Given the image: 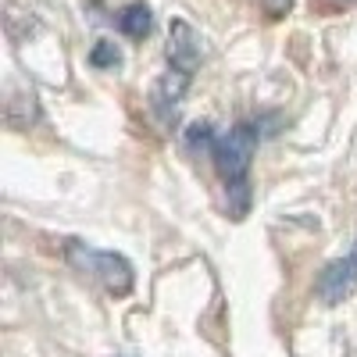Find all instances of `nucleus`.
Masks as SVG:
<instances>
[{
	"label": "nucleus",
	"mask_w": 357,
	"mask_h": 357,
	"mask_svg": "<svg viewBox=\"0 0 357 357\" xmlns=\"http://www.w3.org/2000/svg\"><path fill=\"white\" fill-rule=\"evenodd\" d=\"M257 126L254 122H240L232 126L225 136H218L215 143V168L225 183V200H229V215L232 218H243L247 207H250V161H254V151H257Z\"/></svg>",
	"instance_id": "obj_1"
},
{
	"label": "nucleus",
	"mask_w": 357,
	"mask_h": 357,
	"mask_svg": "<svg viewBox=\"0 0 357 357\" xmlns=\"http://www.w3.org/2000/svg\"><path fill=\"white\" fill-rule=\"evenodd\" d=\"M65 257L75 272L97 279L107 293L114 296H126L132 289V264L126 257H118L111 250H97V247H86L82 240H68L65 243Z\"/></svg>",
	"instance_id": "obj_2"
},
{
	"label": "nucleus",
	"mask_w": 357,
	"mask_h": 357,
	"mask_svg": "<svg viewBox=\"0 0 357 357\" xmlns=\"http://www.w3.org/2000/svg\"><path fill=\"white\" fill-rule=\"evenodd\" d=\"M354 289H357V243H354V250H350L347 257L333 261V264L318 275V296H321L325 304L347 301Z\"/></svg>",
	"instance_id": "obj_3"
},
{
	"label": "nucleus",
	"mask_w": 357,
	"mask_h": 357,
	"mask_svg": "<svg viewBox=\"0 0 357 357\" xmlns=\"http://www.w3.org/2000/svg\"><path fill=\"white\" fill-rule=\"evenodd\" d=\"M186 86H190V75H186V72H168V75H161V79L151 86V111L158 114L161 126H172V122H175Z\"/></svg>",
	"instance_id": "obj_4"
},
{
	"label": "nucleus",
	"mask_w": 357,
	"mask_h": 357,
	"mask_svg": "<svg viewBox=\"0 0 357 357\" xmlns=\"http://www.w3.org/2000/svg\"><path fill=\"white\" fill-rule=\"evenodd\" d=\"M200 57H204V50H200L197 29L190 22H183V18L172 22V36H168V61H172V68L193 75V68L200 65Z\"/></svg>",
	"instance_id": "obj_5"
},
{
	"label": "nucleus",
	"mask_w": 357,
	"mask_h": 357,
	"mask_svg": "<svg viewBox=\"0 0 357 357\" xmlns=\"http://www.w3.org/2000/svg\"><path fill=\"white\" fill-rule=\"evenodd\" d=\"M151 25H154V18H151V8L146 4H129L122 15H118V29L132 40H143L146 33H151Z\"/></svg>",
	"instance_id": "obj_6"
},
{
	"label": "nucleus",
	"mask_w": 357,
	"mask_h": 357,
	"mask_svg": "<svg viewBox=\"0 0 357 357\" xmlns=\"http://www.w3.org/2000/svg\"><path fill=\"white\" fill-rule=\"evenodd\" d=\"M215 143H218V136H215V126L211 122H193L190 129H186V151H207L211 154L215 151Z\"/></svg>",
	"instance_id": "obj_7"
},
{
	"label": "nucleus",
	"mask_w": 357,
	"mask_h": 357,
	"mask_svg": "<svg viewBox=\"0 0 357 357\" xmlns=\"http://www.w3.org/2000/svg\"><path fill=\"white\" fill-rule=\"evenodd\" d=\"M89 61H93V68H114V65H122V54H118L114 43L100 40V43L93 47V54H89Z\"/></svg>",
	"instance_id": "obj_8"
},
{
	"label": "nucleus",
	"mask_w": 357,
	"mask_h": 357,
	"mask_svg": "<svg viewBox=\"0 0 357 357\" xmlns=\"http://www.w3.org/2000/svg\"><path fill=\"white\" fill-rule=\"evenodd\" d=\"M261 8L264 15H272V18H282L289 8H293V0H261Z\"/></svg>",
	"instance_id": "obj_9"
},
{
	"label": "nucleus",
	"mask_w": 357,
	"mask_h": 357,
	"mask_svg": "<svg viewBox=\"0 0 357 357\" xmlns=\"http://www.w3.org/2000/svg\"><path fill=\"white\" fill-rule=\"evenodd\" d=\"M333 4H357V0H333Z\"/></svg>",
	"instance_id": "obj_10"
}]
</instances>
